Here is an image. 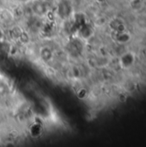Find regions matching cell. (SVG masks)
Here are the masks:
<instances>
[{
	"instance_id": "1",
	"label": "cell",
	"mask_w": 146,
	"mask_h": 147,
	"mask_svg": "<svg viewBox=\"0 0 146 147\" xmlns=\"http://www.w3.org/2000/svg\"><path fill=\"white\" fill-rule=\"evenodd\" d=\"M71 4L69 0H61L58 6V14L62 18H66L71 15Z\"/></svg>"
},
{
	"instance_id": "2",
	"label": "cell",
	"mask_w": 146,
	"mask_h": 147,
	"mask_svg": "<svg viewBox=\"0 0 146 147\" xmlns=\"http://www.w3.org/2000/svg\"><path fill=\"white\" fill-rule=\"evenodd\" d=\"M17 1H20V2H27L28 0H17Z\"/></svg>"
}]
</instances>
